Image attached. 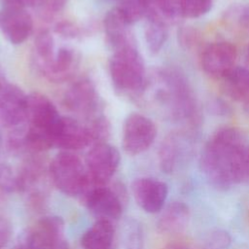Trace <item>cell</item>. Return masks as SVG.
Instances as JSON below:
<instances>
[{
  "label": "cell",
  "mask_w": 249,
  "mask_h": 249,
  "mask_svg": "<svg viewBox=\"0 0 249 249\" xmlns=\"http://www.w3.org/2000/svg\"><path fill=\"white\" fill-rule=\"evenodd\" d=\"M248 152L249 143L239 130L231 127L220 129L202 151L200 170L211 186L226 190L237 184Z\"/></svg>",
  "instance_id": "1"
},
{
  "label": "cell",
  "mask_w": 249,
  "mask_h": 249,
  "mask_svg": "<svg viewBox=\"0 0 249 249\" xmlns=\"http://www.w3.org/2000/svg\"><path fill=\"white\" fill-rule=\"evenodd\" d=\"M61 116L54 104L43 93L28 94L26 127L23 133V150L33 154L54 147V139Z\"/></svg>",
  "instance_id": "2"
},
{
  "label": "cell",
  "mask_w": 249,
  "mask_h": 249,
  "mask_svg": "<svg viewBox=\"0 0 249 249\" xmlns=\"http://www.w3.org/2000/svg\"><path fill=\"white\" fill-rule=\"evenodd\" d=\"M109 72L117 90L124 94L140 96L147 80L144 61L134 44L115 51L110 58Z\"/></svg>",
  "instance_id": "3"
},
{
  "label": "cell",
  "mask_w": 249,
  "mask_h": 249,
  "mask_svg": "<svg viewBox=\"0 0 249 249\" xmlns=\"http://www.w3.org/2000/svg\"><path fill=\"white\" fill-rule=\"evenodd\" d=\"M154 99L164 106L174 119L192 120L196 115V105L190 89L178 73L163 71L157 75Z\"/></svg>",
  "instance_id": "4"
},
{
  "label": "cell",
  "mask_w": 249,
  "mask_h": 249,
  "mask_svg": "<svg viewBox=\"0 0 249 249\" xmlns=\"http://www.w3.org/2000/svg\"><path fill=\"white\" fill-rule=\"evenodd\" d=\"M53 186L69 196H80L89 185L85 163L74 153L60 151L49 163Z\"/></svg>",
  "instance_id": "5"
},
{
  "label": "cell",
  "mask_w": 249,
  "mask_h": 249,
  "mask_svg": "<svg viewBox=\"0 0 249 249\" xmlns=\"http://www.w3.org/2000/svg\"><path fill=\"white\" fill-rule=\"evenodd\" d=\"M80 197L96 220L114 222L123 215L126 203V191L120 183L101 186L89 184Z\"/></svg>",
  "instance_id": "6"
},
{
  "label": "cell",
  "mask_w": 249,
  "mask_h": 249,
  "mask_svg": "<svg viewBox=\"0 0 249 249\" xmlns=\"http://www.w3.org/2000/svg\"><path fill=\"white\" fill-rule=\"evenodd\" d=\"M17 177L18 193L24 195L32 207H42L46 203L49 187L53 185L50 178L49 164H46L44 160L34 154L26 159L17 172Z\"/></svg>",
  "instance_id": "7"
},
{
  "label": "cell",
  "mask_w": 249,
  "mask_h": 249,
  "mask_svg": "<svg viewBox=\"0 0 249 249\" xmlns=\"http://www.w3.org/2000/svg\"><path fill=\"white\" fill-rule=\"evenodd\" d=\"M120 161L121 155L115 146L107 142L91 146L85 160L89 184L97 186L109 184Z\"/></svg>",
  "instance_id": "8"
},
{
  "label": "cell",
  "mask_w": 249,
  "mask_h": 249,
  "mask_svg": "<svg viewBox=\"0 0 249 249\" xmlns=\"http://www.w3.org/2000/svg\"><path fill=\"white\" fill-rule=\"evenodd\" d=\"M157 137V126L148 117L132 113L126 117L123 126L122 145L124 151L136 156L147 151Z\"/></svg>",
  "instance_id": "9"
},
{
  "label": "cell",
  "mask_w": 249,
  "mask_h": 249,
  "mask_svg": "<svg viewBox=\"0 0 249 249\" xmlns=\"http://www.w3.org/2000/svg\"><path fill=\"white\" fill-rule=\"evenodd\" d=\"M63 104L69 111L88 121L94 118L99 104L94 84L89 79L77 81L66 91Z\"/></svg>",
  "instance_id": "10"
},
{
  "label": "cell",
  "mask_w": 249,
  "mask_h": 249,
  "mask_svg": "<svg viewBox=\"0 0 249 249\" xmlns=\"http://www.w3.org/2000/svg\"><path fill=\"white\" fill-rule=\"evenodd\" d=\"M131 193L138 206L147 213L162 210L168 195L166 183L156 178H137L131 183Z\"/></svg>",
  "instance_id": "11"
},
{
  "label": "cell",
  "mask_w": 249,
  "mask_h": 249,
  "mask_svg": "<svg viewBox=\"0 0 249 249\" xmlns=\"http://www.w3.org/2000/svg\"><path fill=\"white\" fill-rule=\"evenodd\" d=\"M28 95L16 85L8 84L0 99V123L3 126L16 129L26 123Z\"/></svg>",
  "instance_id": "12"
},
{
  "label": "cell",
  "mask_w": 249,
  "mask_h": 249,
  "mask_svg": "<svg viewBox=\"0 0 249 249\" xmlns=\"http://www.w3.org/2000/svg\"><path fill=\"white\" fill-rule=\"evenodd\" d=\"M33 31V18L24 9L3 7L0 10V32L13 44L23 43Z\"/></svg>",
  "instance_id": "13"
},
{
  "label": "cell",
  "mask_w": 249,
  "mask_h": 249,
  "mask_svg": "<svg viewBox=\"0 0 249 249\" xmlns=\"http://www.w3.org/2000/svg\"><path fill=\"white\" fill-rule=\"evenodd\" d=\"M236 55V49L230 42H214L203 50L201 66L207 74L223 77L234 67Z\"/></svg>",
  "instance_id": "14"
},
{
  "label": "cell",
  "mask_w": 249,
  "mask_h": 249,
  "mask_svg": "<svg viewBox=\"0 0 249 249\" xmlns=\"http://www.w3.org/2000/svg\"><path fill=\"white\" fill-rule=\"evenodd\" d=\"M89 146L91 147V140L87 124L72 117H61L54 147L61 151L74 152Z\"/></svg>",
  "instance_id": "15"
},
{
  "label": "cell",
  "mask_w": 249,
  "mask_h": 249,
  "mask_svg": "<svg viewBox=\"0 0 249 249\" xmlns=\"http://www.w3.org/2000/svg\"><path fill=\"white\" fill-rule=\"evenodd\" d=\"M79 65V54L74 49L59 48L53 58L39 70L51 82L62 83L69 80Z\"/></svg>",
  "instance_id": "16"
},
{
  "label": "cell",
  "mask_w": 249,
  "mask_h": 249,
  "mask_svg": "<svg viewBox=\"0 0 249 249\" xmlns=\"http://www.w3.org/2000/svg\"><path fill=\"white\" fill-rule=\"evenodd\" d=\"M190 146L186 139L179 134L168 135L161 143L159 150L160 168L165 173L174 172L188 158Z\"/></svg>",
  "instance_id": "17"
},
{
  "label": "cell",
  "mask_w": 249,
  "mask_h": 249,
  "mask_svg": "<svg viewBox=\"0 0 249 249\" xmlns=\"http://www.w3.org/2000/svg\"><path fill=\"white\" fill-rule=\"evenodd\" d=\"M189 221V207L184 202L174 201L162 210L158 221V230L163 234H178L187 228Z\"/></svg>",
  "instance_id": "18"
},
{
  "label": "cell",
  "mask_w": 249,
  "mask_h": 249,
  "mask_svg": "<svg viewBox=\"0 0 249 249\" xmlns=\"http://www.w3.org/2000/svg\"><path fill=\"white\" fill-rule=\"evenodd\" d=\"M115 236V226L108 220H95L81 237L83 249H111Z\"/></svg>",
  "instance_id": "19"
},
{
  "label": "cell",
  "mask_w": 249,
  "mask_h": 249,
  "mask_svg": "<svg viewBox=\"0 0 249 249\" xmlns=\"http://www.w3.org/2000/svg\"><path fill=\"white\" fill-rule=\"evenodd\" d=\"M103 24L107 40L115 51L129 44H133L128 31L129 24L116 8L106 14Z\"/></svg>",
  "instance_id": "20"
},
{
  "label": "cell",
  "mask_w": 249,
  "mask_h": 249,
  "mask_svg": "<svg viewBox=\"0 0 249 249\" xmlns=\"http://www.w3.org/2000/svg\"><path fill=\"white\" fill-rule=\"evenodd\" d=\"M223 80L226 93L249 107V69L233 67L223 76Z\"/></svg>",
  "instance_id": "21"
},
{
  "label": "cell",
  "mask_w": 249,
  "mask_h": 249,
  "mask_svg": "<svg viewBox=\"0 0 249 249\" xmlns=\"http://www.w3.org/2000/svg\"><path fill=\"white\" fill-rule=\"evenodd\" d=\"M147 21L144 30L147 48L151 53H157L160 51L167 39V27L155 9L151 8L147 14Z\"/></svg>",
  "instance_id": "22"
},
{
  "label": "cell",
  "mask_w": 249,
  "mask_h": 249,
  "mask_svg": "<svg viewBox=\"0 0 249 249\" xmlns=\"http://www.w3.org/2000/svg\"><path fill=\"white\" fill-rule=\"evenodd\" d=\"M35 60L38 69L48 64L54 56V39L52 33L47 30H41L37 33L34 40Z\"/></svg>",
  "instance_id": "23"
},
{
  "label": "cell",
  "mask_w": 249,
  "mask_h": 249,
  "mask_svg": "<svg viewBox=\"0 0 249 249\" xmlns=\"http://www.w3.org/2000/svg\"><path fill=\"white\" fill-rule=\"evenodd\" d=\"M116 9L130 25L147 16L151 9V0H120Z\"/></svg>",
  "instance_id": "24"
},
{
  "label": "cell",
  "mask_w": 249,
  "mask_h": 249,
  "mask_svg": "<svg viewBox=\"0 0 249 249\" xmlns=\"http://www.w3.org/2000/svg\"><path fill=\"white\" fill-rule=\"evenodd\" d=\"M12 249H48L43 231L35 223L18 237Z\"/></svg>",
  "instance_id": "25"
},
{
  "label": "cell",
  "mask_w": 249,
  "mask_h": 249,
  "mask_svg": "<svg viewBox=\"0 0 249 249\" xmlns=\"http://www.w3.org/2000/svg\"><path fill=\"white\" fill-rule=\"evenodd\" d=\"M86 124L90 136L91 146L98 143L107 142L111 132V124L106 117L102 115L96 116L89 120V123Z\"/></svg>",
  "instance_id": "26"
},
{
  "label": "cell",
  "mask_w": 249,
  "mask_h": 249,
  "mask_svg": "<svg viewBox=\"0 0 249 249\" xmlns=\"http://www.w3.org/2000/svg\"><path fill=\"white\" fill-rule=\"evenodd\" d=\"M18 192L17 172L8 164H0V201Z\"/></svg>",
  "instance_id": "27"
},
{
  "label": "cell",
  "mask_w": 249,
  "mask_h": 249,
  "mask_svg": "<svg viewBox=\"0 0 249 249\" xmlns=\"http://www.w3.org/2000/svg\"><path fill=\"white\" fill-rule=\"evenodd\" d=\"M180 15L195 18L207 14L212 8V0H180Z\"/></svg>",
  "instance_id": "28"
},
{
  "label": "cell",
  "mask_w": 249,
  "mask_h": 249,
  "mask_svg": "<svg viewBox=\"0 0 249 249\" xmlns=\"http://www.w3.org/2000/svg\"><path fill=\"white\" fill-rule=\"evenodd\" d=\"M124 249H143V236L140 225L130 220L124 225Z\"/></svg>",
  "instance_id": "29"
},
{
  "label": "cell",
  "mask_w": 249,
  "mask_h": 249,
  "mask_svg": "<svg viewBox=\"0 0 249 249\" xmlns=\"http://www.w3.org/2000/svg\"><path fill=\"white\" fill-rule=\"evenodd\" d=\"M66 3L67 0H40L37 7L44 18H51L62 11Z\"/></svg>",
  "instance_id": "30"
},
{
  "label": "cell",
  "mask_w": 249,
  "mask_h": 249,
  "mask_svg": "<svg viewBox=\"0 0 249 249\" xmlns=\"http://www.w3.org/2000/svg\"><path fill=\"white\" fill-rule=\"evenodd\" d=\"M231 238L228 232L223 231H216L209 234L205 246V249H227L230 245Z\"/></svg>",
  "instance_id": "31"
},
{
  "label": "cell",
  "mask_w": 249,
  "mask_h": 249,
  "mask_svg": "<svg viewBox=\"0 0 249 249\" xmlns=\"http://www.w3.org/2000/svg\"><path fill=\"white\" fill-rule=\"evenodd\" d=\"M156 5L157 10L160 11V16L166 18H175L180 15V0H151Z\"/></svg>",
  "instance_id": "32"
},
{
  "label": "cell",
  "mask_w": 249,
  "mask_h": 249,
  "mask_svg": "<svg viewBox=\"0 0 249 249\" xmlns=\"http://www.w3.org/2000/svg\"><path fill=\"white\" fill-rule=\"evenodd\" d=\"M12 234V225L10 221L0 214V249H3L9 242Z\"/></svg>",
  "instance_id": "33"
},
{
  "label": "cell",
  "mask_w": 249,
  "mask_h": 249,
  "mask_svg": "<svg viewBox=\"0 0 249 249\" xmlns=\"http://www.w3.org/2000/svg\"><path fill=\"white\" fill-rule=\"evenodd\" d=\"M55 31L61 34L62 36L68 37V38H75L79 36V33H80L79 28L70 21L59 22L55 27Z\"/></svg>",
  "instance_id": "34"
},
{
  "label": "cell",
  "mask_w": 249,
  "mask_h": 249,
  "mask_svg": "<svg viewBox=\"0 0 249 249\" xmlns=\"http://www.w3.org/2000/svg\"><path fill=\"white\" fill-rule=\"evenodd\" d=\"M40 0H1L3 7L24 9L30 7H37Z\"/></svg>",
  "instance_id": "35"
},
{
  "label": "cell",
  "mask_w": 249,
  "mask_h": 249,
  "mask_svg": "<svg viewBox=\"0 0 249 249\" xmlns=\"http://www.w3.org/2000/svg\"><path fill=\"white\" fill-rule=\"evenodd\" d=\"M161 249H205L204 247H197L190 242L174 240L166 243Z\"/></svg>",
  "instance_id": "36"
},
{
  "label": "cell",
  "mask_w": 249,
  "mask_h": 249,
  "mask_svg": "<svg viewBox=\"0 0 249 249\" xmlns=\"http://www.w3.org/2000/svg\"><path fill=\"white\" fill-rule=\"evenodd\" d=\"M239 23L244 27L249 29V7L245 8L240 12L239 16Z\"/></svg>",
  "instance_id": "37"
},
{
  "label": "cell",
  "mask_w": 249,
  "mask_h": 249,
  "mask_svg": "<svg viewBox=\"0 0 249 249\" xmlns=\"http://www.w3.org/2000/svg\"><path fill=\"white\" fill-rule=\"evenodd\" d=\"M7 86H8V83H6L5 80H4V78L0 75V99H1V97H2V95H3V93H4V91H5V89H6V88H7Z\"/></svg>",
  "instance_id": "38"
},
{
  "label": "cell",
  "mask_w": 249,
  "mask_h": 249,
  "mask_svg": "<svg viewBox=\"0 0 249 249\" xmlns=\"http://www.w3.org/2000/svg\"><path fill=\"white\" fill-rule=\"evenodd\" d=\"M246 59H247V62L249 64V46L247 48V52H246Z\"/></svg>",
  "instance_id": "39"
},
{
  "label": "cell",
  "mask_w": 249,
  "mask_h": 249,
  "mask_svg": "<svg viewBox=\"0 0 249 249\" xmlns=\"http://www.w3.org/2000/svg\"><path fill=\"white\" fill-rule=\"evenodd\" d=\"M1 145H2V136H1V132H0V148H1Z\"/></svg>",
  "instance_id": "40"
}]
</instances>
